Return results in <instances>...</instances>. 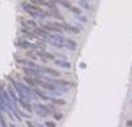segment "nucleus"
Here are the masks:
<instances>
[{"mask_svg": "<svg viewBox=\"0 0 132 127\" xmlns=\"http://www.w3.org/2000/svg\"><path fill=\"white\" fill-rule=\"evenodd\" d=\"M40 70H41V73L44 74V73H48V74H50L52 77H62V73L60 72V70H56V69H53V68H49V66H40Z\"/></svg>", "mask_w": 132, "mask_h": 127, "instance_id": "1", "label": "nucleus"}, {"mask_svg": "<svg viewBox=\"0 0 132 127\" xmlns=\"http://www.w3.org/2000/svg\"><path fill=\"white\" fill-rule=\"evenodd\" d=\"M15 101H17V102L20 103V106H21V107H23L25 111L32 113L33 106H32V103L29 102V99H24V98H19V97H16V99H15Z\"/></svg>", "mask_w": 132, "mask_h": 127, "instance_id": "2", "label": "nucleus"}, {"mask_svg": "<svg viewBox=\"0 0 132 127\" xmlns=\"http://www.w3.org/2000/svg\"><path fill=\"white\" fill-rule=\"evenodd\" d=\"M77 46H78V42L71 40V38H65V42H63V48H68L69 50H75Z\"/></svg>", "mask_w": 132, "mask_h": 127, "instance_id": "3", "label": "nucleus"}, {"mask_svg": "<svg viewBox=\"0 0 132 127\" xmlns=\"http://www.w3.org/2000/svg\"><path fill=\"white\" fill-rule=\"evenodd\" d=\"M21 25L23 27H28V28H36L38 25V23L33 19H28V20H23L21 21Z\"/></svg>", "mask_w": 132, "mask_h": 127, "instance_id": "4", "label": "nucleus"}, {"mask_svg": "<svg viewBox=\"0 0 132 127\" xmlns=\"http://www.w3.org/2000/svg\"><path fill=\"white\" fill-rule=\"evenodd\" d=\"M54 64L60 68H65V69H69L71 66V64L69 61H61V60H54Z\"/></svg>", "mask_w": 132, "mask_h": 127, "instance_id": "5", "label": "nucleus"}, {"mask_svg": "<svg viewBox=\"0 0 132 127\" xmlns=\"http://www.w3.org/2000/svg\"><path fill=\"white\" fill-rule=\"evenodd\" d=\"M50 102L53 105H58V106H65L66 103H68V101H66V99H63V98H56V97H52Z\"/></svg>", "mask_w": 132, "mask_h": 127, "instance_id": "6", "label": "nucleus"}, {"mask_svg": "<svg viewBox=\"0 0 132 127\" xmlns=\"http://www.w3.org/2000/svg\"><path fill=\"white\" fill-rule=\"evenodd\" d=\"M70 11H71L73 13H75L77 16L82 15V9H81V8H77V7H74V5H71V7H70Z\"/></svg>", "mask_w": 132, "mask_h": 127, "instance_id": "7", "label": "nucleus"}, {"mask_svg": "<svg viewBox=\"0 0 132 127\" xmlns=\"http://www.w3.org/2000/svg\"><path fill=\"white\" fill-rule=\"evenodd\" d=\"M52 115H53L54 121H61V119L63 118V114H62V113H54V114H52Z\"/></svg>", "mask_w": 132, "mask_h": 127, "instance_id": "8", "label": "nucleus"}, {"mask_svg": "<svg viewBox=\"0 0 132 127\" xmlns=\"http://www.w3.org/2000/svg\"><path fill=\"white\" fill-rule=\"evenodd\" d=\"M44 126H45V127H57V123L53 122V121H45Z\"/></svg>", "mask_w": 132, "mask_h": 127, "instance_id": "9", "label": "nucleus"}, {"mask_svg": "<svg viewBox=\"0 0 132 127\" xmlns=\"http://www.w3.org/2000/svg\"><path fill=\"white\" fill-rule=\"evenodd\" d=\"M27 127H42V126L38 124V123L32 122V121H27Z\"/></svg>", "mask_w": 132, "mask_h": 127, "instance_id": "10", "label": "nucleus"}, {"mask_svg": "<svg viewBox=\"0 0 132 127\" xmlns=\"http://www.w3.org/2000/svg\"><path fill=\"white\" fill-rule=\"evenodd\" d=\"M79 4H81L83 8H86V9H90V8H91V7H90V4L87 3L86 0H79Z\"/></svg>", "mask_w": 132, "mask_h": 127, "instance_id": "11", "label": "nucleus"}, {"mask_svg": "<svg viewBox=\"0 0 132 127\" xmlns=\"http://www.w3.org/2000/svg\"><path fill=\"white\" fill-rule=\"evenodd\" d=\"M78 19L82 21V23H87V19H86L85 16H82V15H79V16H78Z\"/></svg>", "mask_w": 132, "mask_h": 127, "instance_id": "12", "label": "nucleus"}, {"mask_svg": "<svg viewBox=\"0 0 132 127\" xmlns=\"http://www.w3.org/2000/svg\"><path fill=\"white\" fill-rule=\"evenodd\" d=\"M127 126L131 127V126H132V121H128V122H127Z\"/></svg>", "mask_w": 132, "mask_h": 127, "instance_id": "13", "label": "nucleus"}, {"mask_svg": "<svg viewBox=\"0 0 132 127\" xmlns=\"http://www.w3.org/2000/svg\"><path fill=\"white\" fill-rule=\"evenodd\" d=\"M9 127H16L15 124H9Z\"/></svg>", "mask_w": 132, "mask_h": 127, "instance_id": "14", "label": "nucleus"}]
</instances>
